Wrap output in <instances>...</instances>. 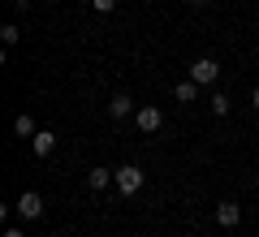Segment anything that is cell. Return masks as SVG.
Wrapping results in <instances>:
<instances>
[{
  "label": "cell",
  "mask_w": 259,
  "mask_h": 237,
  "mask_svg": "<svg viewBox=\"0 0 259 237\" xmlns=\"http://www.w3.org/2000/svg\"><path fill=\"white\" fill-rule=\"evenodd\" d=\"M112 185H117L125 199H130V194H139V190H143V168H139V164H121V168H112Z\"/></svg>",
  "instance_id": "6da1fadb"
},
{
  "label": "cell",
  "mask_w": 259,
  "mask_h": 237,
  "mask_svg": "<svg viewBox=\"0 0 259 237\" xmlns=\"http://www.w3.org/2000/svg\"><path fill=\"white\" fill-rule=\"evenodd\" d=\"M216 78H221V65H216L212 56H199V61L190 65V82H199V86H212Z\"/></svg>",
  "instance_id": "7a4b0ae2"
},
{
  "label": "cell",
  "mask_w": 259,
  "mask_h": 237,
  "mask_svg": "<svg viewBox=\"0 0 259 237\" xmlns=\"http://www.w3.org/2000/svg\"><path fill=\"white\" fill-rule=\"evenodd\" d=\"M134 125H139V129H143V134H156V129H160V125H164V112H160V108H156V104H143V108H139V112H134Z\"/></svg>",
  "instance_id": "3957f363"
},
{
  "label": "cell",
  "mask_w": 259,
  "mask_h": 237,
  "mask_svg": "<svg viewBox=\"0 0 259 237\" xmlns=\"http://www.w3.org/2000/svg\"><path fill=\"white\" fill-rule=\"evenodd\" d=\"M13 211H18L22 220H39V216H44V199H39L35 190H26L18 203H13Z\"/></svg>",
  "instance_id": "277c9868"
},
{
  "label": "cell",
  "mask_w": 259,
  "mask_h": 237,
  "mask_svg": "<svg viewBox=\"0 0 259 237\" xmlns=\"http://www.w3.org/2000/svg\"><path fill=\"white\" fill-rule=\"evenodd\" d=\"M238 220H242V207H238V203H216V224H221V228H233Z\"/></svg>",
  "instance_id": "5b68a950"
},
{
  "label": "cell",
  "mask_w": 259,
  "mask_h": 237,
  "mask_svg": "<svg viewBox=\"0 0 259 237\" xmlns=\"http://www.w3.org/2000/svg\"><path fill=\"white\" fill-rule=\"evenodd\" d=\"M130 108H134V100H130V95L125 91H117V95H112V100H108V117H130Z\"/></svg>",
  "instance_id": "8992f818"
},
{
  "label": "cell",
  "mask_w": 259,
  "mask_h": 237,
  "mask_svg": "<svg viewBox=\"0 0 259 237\" xmlns=\"http://www.w3.org/2000/svg\"><path fill=\"white\" fill-rule=\"evenodd\" d=\"M30 147H35V155H52L56 151V134L52 129H39V134L30 138Z\"/></svg>",
  "instance_id": "52a82bcc"
},
{
  "label": "cell",
  "mask_w": 259,
  "mask_h": 237,
  "mask_svg": "<svg viewBox=\"0 0 259 237\" xmlns=\"http://www.w3.org/2000/svg\"><path fill=\"white\" fill-rule=\"evenodd\" d=\"M13 134H18V138H35V134H39V125H35V117H30V112H22V117L13 121Z\"/></svg>",
  "instance_id": "ba28073f"
},
{
  "label": "cell",
  "mask_w": 259,
  "mask_h": 237,
  "mask_svg": "<svg viewBox=\"0 0 259 237\" xmlns=\"http://www.w3.org/2000/svg\"><path fill=\"white\" fill-rule=\"evenodd\" d=\"M87 185H91V190H104V185H112V168H91V173H87Z\"/></svg>",
  "instance_id": "9c48e42d"
},
{
  "label": "cell",
  "mask_w": 259,
  "mask_h": 237,
  "mask_svg": "<svg viewBox=\"0 0 259 237\" xmlns=\"http://www.w3.org/2000/svg\"><path fill=\"white\" fill-rule=\"evenodd\" d=\"M173 100H177V104H194V100H199V82H177Z\"/></svg>",
  "instance_id": "30bf717a"
},
{
  "label": "cell",
  "mask_w": 259,
  "mask_h": 237,
  "mask_svg": "<svg viewBox=\"0 0 259 237\" xmlns=\"http://www.w3.org/2000/svg\"><path fill=\"white\" fill-rule=\"evenodd\" d=\"M207 108H212L216 117H225V112H229V95H225V91H216L212 100H207Z\"/></svg>",
  "instance_id": "8fae6325"
},
{
  "label": "cell",
  "mask_w": 259,
  "mask_h": 237,
  "mask_svg": "<svg viewBox=\"0 0 259 237\" xmlns=\"http://www.w3.org/2000/svg\"><path fill=\"white\" fill-rule=\"evenodd\" d=\"M18 35H22V30L13 26V22H5V26H0V43H5V48H13V43H18Z\"/></svg>",
  "instance_id": "7c38bea8"
},
{
  "label": "cell",
  "mask_w": 259,
  "mask_h": 237,
  "mask_svg": "<svg viewBox=\"0 0 259 237\" xmlns=\"http://www.w3.org/2000/svg\"><path fill=\"white\" fill-rule=\"evenodd\" d=\"M91 5H95L100 13H112V9H117V0H91Z\"/></svg>",
  "instance_id": "4fadbf2b"
},
{
  "label": "cell",
  "mask_w": 259,
  "mask_h": 237,
  "mask_svg": "<svg viewBox=\"0 0 259 237\" xmlns=\"http://www.w3.org/2000/svg\"><path fill=\"white\" fill-rule=\"evenodd\" d=\"M250 108L259 112V86H255V91H250Z\"/></svg>",
  "instance_id": "5bb4252c"
},
{
  "label": "cell",
  "mask_w": 259,
  "mask_h": 237,
  "mask_svg": "<svg viewBox=\"0 0 259 237\" xmlns=\"http://www.w3.org/2000/svg\"><path fill=\"white\" fill-rule=\"evenodd\" d=\"M5 237H26V233H22V228H5Z\"/></svg>",
  "instance_id": "9a60e30c"
},
{
  "label": "cell",
  "mask_w": 259,
  "mask_h": 237,
  "mask_svg": "<svg viewBox=\"0 0 259 237\" xmlns=\"http://www.w3.org/2000/svg\"><path fill=\"white\" fill-rule=\"evenodd\" d=\"M194 5H212V0H194Z\"/></svg>",
  "instance_id": "2e32d148"
},
{
  "label": "cell",
  "mask_w": 259,
  "mask_h": 237,
  "mask_svg": "<svg viewBox=\"0 0 259 237\" xmlns=\"http://www.w3.org/2000/svg\"><path fill=\"white\" fill-rule=\"evenodd\" d=\"M255 9H259V5H255Z\"/></svg>",
  "instance_id": "e0dca14e"
}]
</instances>
